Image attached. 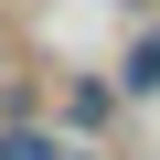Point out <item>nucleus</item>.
<instances>
[{"instance_id": "2", "label": "nucleus", "mask_w": 160, "mask_h": 160, "mask_svg": "<svg viewBox=\"0 0 160 160\" xmlns=\"http://www.w3.org/2000/svg\"><path fill=\"white\" fill-rule=\"evenodd\" d=\"M107 118H118V86H75V96H64V118H53V128H75V139H96V128H107Z\"/></svg>"}, {"instance_id": "1", "label": "nucleus", "mask_w": 160, "mask_h": 160, "mask_svg": "<svg viewBox=\"0 0 160 160\" xmlns=\"http://www.w3.org/2000/svg\"><path fill=\"white\" fill-rule=\"evenodd\" d=\"M0 160H96V139H75L53 118H11V128H0Z\"/></svg>"}, {"instance_id": "3", "label": "nucleus", "mask_w": 160, "mask_h": 160, "mask_svg": "<svg viewBox=\"0 0 160 160\" xmlns=\"http://www.w3.org/2000/svg\"><path fill=\"white\" fill-rule=\"evenodd\" d=\"M128 96H160V32H149V43L128 53Z\"/></svg>"}]
</instances>
